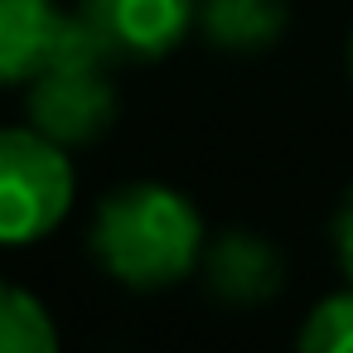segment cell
Segmentation results:
<instances>
[{
  "instance_id": "obj_8",
  "label": "cell",
  "mask_w": 353,
  "mask_h": 353,
  "mask_svg": "<svg viewBox=\"0 0 353 353\" xmlns=\"http://www.w3.org/2000/svg\"><path fill=\"white\" fill-rule=\"evenodd\" d=\"M54 348H59V329L44 300L0 281V353H54Z\"/></svg>"
},
{
  "instance_id": "obj_3",
  "label": "cell",
  "mask_w": 353,
  "mask_h": 353,
  "mask_svg": "<svg viewBox=\"0 0 353 353\" xmlns=\"http://www.w3.org/2000/svg\"><path fill=\"white\" fill-rule=\"evenodd\" d=\"M68 145L39 126H0V247H30L49 237L73 208Z\"/></svg>"
},
{
  "instance_id": "obj_7",
  "label": "cell",
  "mask_w": 353,
  "mask_h": 353,
  "mask_svg": "<svg viewBox=\"0 0 353 353\" xmlns=\"http://www.w3.org/2000/svg\"><path fill=\"white\" fill-rule=\"evenodd\" d=\"M285 0H199V30L213 49L261 54L285 34Z\"/></svg>"
},
{
  "instance_id": "obj_1",
  "label": "cell",
  "mask_w": 353,
  "mask_h": 353,
  "mask_svg": "<svg viewBox=\"0 0 353 353\" xmlns=\"http://www.w3.org/2000/svg\"><path fill=\"white\" fill-rule=\"evenodd\" d=\"M203 218L189 194L141 179L102 199L92 218V252L107 276L131 290H165L203 261Z\"/></svg>"
},
{
  "instance_id": "obj_2",
  "label": "cell",
  "mask_w": 353,
  "mask_h": 353,
  "mask_svg": "<svg viewBox=\"0 0 353 353\" xmlns=\"http://www.w3.org/2000/svg\"><path fill=\"white\" fill-rule=\"evenodd\" d=\"M107 68H112V49L83 25V15H68L59 44L25 83L30 126H39L59 145L97 141L117 121V88Z\"/></svg>"
},
{
  "instance_id": "obj_9",
  "label": "cell",
  "mask_w": 353,
  "mask_h": 353,
  "mask_svg": "<svg viewBox=\"0 0 353 353\" xmlns=\"http://www.w3.org/2000/svg\"><path fill=\"white\" fill-rule=\"evenodd\" d=\"M300 348L310 353H353V281L348 290L324 295L300 324Z\"/></svg>"
},
{
  "instance_id": "obj_6",
  "label": "cell",
  "mask_w": 353,
  "mask_h": 353,
  "mask_svg": "<svg viewBox=\"0 0 353 353\" xmlns=\"http://www.w3.org/2000/svg\"><path fill=\"white\" fill-rule=\"evenodd\" d=\"M59 0H0V88H25L63 34Z\"/></svg>"
},
{
  "instance_id": "obj_5",
  "label": "cell",
  "mask_w": 353,
  "mask_h": 353,
  "mask_svg": "<svg viewBox=\"0 0 353 353\" xmlns=\"http://www.w3.org/2000/svg\"><path fill=\"white\" fill-rule=\"evenodd\" d=\"M203 276H208V290L228 305H256V300H271L281 290V252L261 237V232H223L203 247Z\"/></svg>"
},
{
  "instance_id": "obj_11",
  "label": "cell",
  "mask_w": 353,
  "mask_h": 353,
  "mask_svg": "<svg viewBox=\"0 0 353 353\" xmlns=\"http://www.w3.org/2000/svg\"><path fill=\"white\" fill-rule=\"evenodd\" d=\"M348 68H353V39H348Z\"/></svg>"
},
{
  "instance_id": "obj_4",
  "label": "cell",
  "mask_w": 353,
  "mask_h": 353,
  "mask_svg": "<svg viewBox=\"0 0 353 353\" xmlns=\"http://www.w3.org/2000/svg\"><path fill=\"white\" fill-rule=\"evenodd\" d=\"M78 15L112 59H165L199 25V0H83Z\"/></svg>"
},
{
  "instance_id": "obj_10",
  "label": "cell",
  "mask_w": 353,
  "mask_h": 353,
  "mask_svg": "<svg viewBox=\"0 0 353 353\" xmlns=\"http://www.w3.org/2000/svg\"><path fill=\"white\" fill-rule=\"evenodd\" d=\"M334 252H339V266H343V276L353 281V189L343 194V203H339V218H334Z\"/></svg>"
}]
</instances>
